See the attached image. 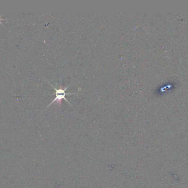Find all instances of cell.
<instances>
[{"label": "cell", "mask_w": 188, "mask_h": 188, "mask_svg": "<svg viewBox=\"0 0 188 188\" xmlns=\"http://www.w3.org/2000/svg\"><path fill=\"white\" fill-rule=\"evenodd\" d=\"M1 20H2V19H1V15H0V23H1Z\"/></svg>", "instance_id": "cell-2"}, {"label": "cell", "mask_w": 188, "mask_h": 188, "mask_svg": "<svg viewBox=\"0 0 188 188\" xmlns=\"http://www.w3.org/2000/svg\"><path fill=\"white\" fill-rule=\"evenodd\" d=\"M50 84L51 86L52 87L54 88V89H55V91H56V97H55V98L53 100V101H52L51 103L49 104V105L47 106V107L50 106V105H51L52 103H54V102H55V101H57V102H58L59 103H61V100L62 99H65L66 101L68 102V103L70 104V103L66 99V97H65L66 95H77L76 93H66V91L67 90V89L68 88L69 86H70V84L68 85V86H67L66 88H62L61 87H60L59 89H57L55 87H54L52 84H51L50 83Z\"/></svg>", "instance_id": "cell-1"}]
</instances>
